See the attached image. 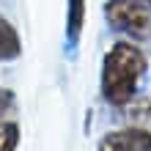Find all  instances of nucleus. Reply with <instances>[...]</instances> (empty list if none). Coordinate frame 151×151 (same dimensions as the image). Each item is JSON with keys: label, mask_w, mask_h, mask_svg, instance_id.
<instances>
[{"label": "nucleus", "mask_w": 151, "mask_h": 151, "mask_svg": "<svg viewBox=\"0 0 151 151\" xmlns=\"http://www.w3.org/2000/svg\"><path fill=\"white\" fill-rule=\"evenodd\" d=\"M148 60L135 41H115L102 58V96L113 107H124L137 96Z\"/></svg>", "instance_id": "nucleus-1"}, {"label": "nucleus", "mask_w": 151, "mask_h": 151, "mask_svg": "<svg viewBox=\"0 0 151 151\" xmlns=\"http://www.w3.org/2000/svg\"><path fill=\"white\" fill-rule=\"evenodd\" d=\"M104 19L113 30L129 36L132 41L151 39V11L143 6H135L129 0H107L104 3Z\"/></svg>", "instance_id": "nucleus-2"}, {"label": "nucleus", "mask_w": 151, "mask_h": 151, "mask_svg": "<svg viewBox=\"0 0 151 151\" xmlns=\"http://www.w3.org/2000/svg\"><path fill=\"white\" fill-rule=\"evenodd\" d=\"M96 151H151V129L146 127H124L107 132Z\"/></svg>", "instance_id": "nucleus-3"}, {"label": "nucleus", "mask_w": 151, "mask_h": 151, "mask_svg": "<svg viewBox=\"0 0 151 151\" xmlns=\"http://www.w3.org/2000/svg\"><path fill=\"white\" fill-rule=\"evenodd\" d=\"M83 28H85V0H69V8H66V41H69V50H74L80 44Z\"/></svg>", "instance_id": "nucleus-4"}, {"label": "nucleus", "mask_w": 151, "mask_h": 151, "mask_svg": "<svg viewBox=\"0 0 151 151\" xmlns=\"http://www.w3.org/2000/svg\"><path fill=\"white\" fill-rule=\"evenodd\" d=\"M22 52V41H19V33L11 22L0 14V60H14L19 58Z\"/></svg>", "instance_id": "nucleus-5"}, {"label": "nucleus", "mask_w": 151, "mask_h": 151, "mask_svg": "<svg viewBox=\"0 0 151 151\" xmlns=\"http://www.w3.org/2000/svg\"><path fill=\"white\" fill-rule=\"evenodd\" d=\"M124 118H127L132 127H146L151 121V99L148 96H135L132 102L124 104Z\"/></svg>", "instance_id": "nucleus-6"}, {"label": "nucleus", "mask_w": 151, "mask_h": 151, "mask_svg": "<svg viewBox=\"0 0 151 151\" xmlns=\"http://www.w3.org/2000/svg\"><path fill=\"white\" fill-rule=\"evenodd\" d=\"M19 146V127L17 121L0 118V151H17Z\"/></svg>", "instance_id": "nucleus-7"}, {"label": "nucleus", "mask_w": 151, "mask_h": 151, "mask_svg": "<svg viewBox=\"0 0 151 151\" xmlns=\"http://www.w3.org/2000/svg\"><path fill=\"white\" fill-rule=\"evenodd\" d=\"M14 110V93L11 91H0V118H3L6 113Z\"/></svg>", "instance_id": "nucleus-8"}, {"label": "nucleus", "mask_w": 151, "mask_h": 151, "mask_svg": "<svg viewBox=\"0 0 151 151\" xmlns=\"http://www.w3.org/2000/svg\"><path fill=\"white\" fill-rule=\"evenodd\" d=\"M129 3H135V6H143V8H148V11H151V0H129Z\"/></svg>", "instance_id": "nucleus-9"}]
</instances>
